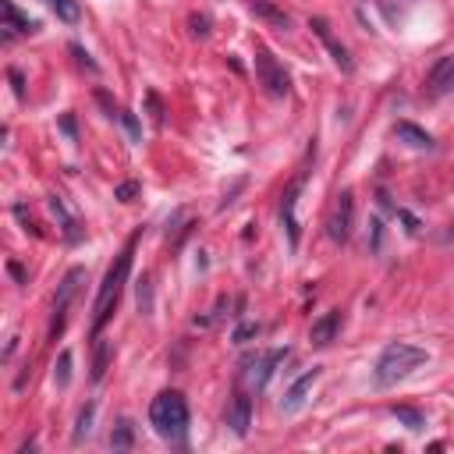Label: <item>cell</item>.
Wrapping results in <instances>:
<instances>
[{
    "mask_svg": "<svg viewBox=\"0 0 454 454\" xmlns=\"http://www.w3.org/2000/svg\"><path fill=\"white\" fill-rule=\"evenodd\" d=\"M422 362H429L426 348L419 345H408V340H394V345H387L376 359V369H373V380L376 387H394L401 383L405 376H412Z\"/></svg>",
    "mask_w": 454,
    "mask_h": 454,
    "instance_id": "1",
    "label": "cell"
},
{
    "mask_svg": "<svg viewBox=\"0 0 454 454\" xmlns=\"http://www.w3.org/2000/svg\"><path fill=\"white\" fill-rule=\"evenodd\" d=\"M149 422L163 440H181L188 429V405L178 390H163L149 405Z\"/></svg>",
    "mask_w": 454,
    "mask_h": 454,
    "instance_id": "2",
    "label": "cell"
},
{
    "mask_svg": "<svg viewBox=\"0 0 454 454\" xmlns=\"http://www.w3.org/2000/svg\"><path fill=\"white\" fill-rule=\"evenodd\" d=\"M128 270H132V245L118 256V263H114L99 284V295H96V316H92V333H99L106 326V319L114 316V309H118V298L125 291V280H128Z\"/></svg>",
    "mask_w": 454,
    "mask_h": 454,
    "instance_id": "3",
    "label": "cell"
},
{
    "mask_svg": "<svg viewBox=\"0 0 454 454\" xmlns=\"http://www.w3.org/2000/svg\"><path fill=\"white\" fill-rule=\"evenodd\" d=\"M256 78H259L263 92H266V96H273V99L288 96V89H291L288 71H284V68L277 64V57H273L266 46H259V50H256Z\"/></svg>",
    "mask_w": 454,
    "mask_h": 454,
    "instance_id": "4",
    "label": "cell"
},
{
    "mask_svg": "<svg viewBox=\"0 0 454 454\" xmlns=\"http://www.w3.org/2000/svg\"><path fill=\"white\" fill-rule=\"evenodd\" d=\"M302 185H305V170L302 174L284 188V195H280V227H284V235H288V245L291 249H298V242H302V223H298V195H302Z\"/></svg>",
    "mask_w": 454,
    "mask_h": 454,
    "instance_id": "5",
    "label": "cell"
},
{
    "mask_svg": "<svg viewBox=\"0 0 454 454\" xmlns=\"http://www.w3.org/2000/svg\"><path fill=\"white\" fill-rule=\"evenodd\" d=\"M82 280H85V270H82V266H71V270L64 273L61 288H57V298H53V326H50V337H57V333L64 330V316H68V305H71V298L78 295Z\"/></svg>",
    "mask_w": 454,
    "mask_h": 454,
    "instance_id": "6",
    "label": "cell"
},
{
    "mask_svg": "<svg viewBox=\"0 0 454 454\" xmlns=\"http://www.w3.org/2000/svg\"><path fill=\"white\" fill-rule=\"evenodd\" d=\"M352 220H355V195H352V188H345V192L337 195V202H333V209H330V220H326L330 242L345 245L348 235H352Z\"/></svg>",
    "mask_w": 454,
    "mask_h": 454,
    "instance_id": "7",
    "label": "cell"
},
{
    "mask_svg": "<svg viewBox=\"0 0 454 454\" xmlns=\"http://www.w3.org/2000/svg\"><path fill=\"white\" fill-rule=\"evenodd\" d=\"M309 29L323 39V46L330 50V57H333V64L340 68V71H345V75H352L355 71V61H352V53L345 50V46H340L333 36H330V25H326V18H309Z\"/></svg>",
    "mask_w": 454,
    "mask_h": 454,
    "instance_id": "8",
    "label": "cell"
},
{
    "mask_svg": "<svg viewBox=\"0 0 454 454\" xmlns=\"http://www.w3.org/2000/svg\"><path fill=\"white\" fill-rule=\"evenodd\" d=\"M319 366H312L309 373H302L291 387H288V394H284V401H280V412H288V415H295L302 405H305V397H309V390H312V383L319 380Z\"/></svg>",
    "mask_w": 454,
    "mask_h": 454,
    "instance_id": "9",
    "label": "cell"
},
{
    "mask_svg": "<svg viewBox=\"0 0 454 454\" xmlns=\"http://www.w3.org/2000/svg\"><path fill=\"white\" fill-rule=\"evenodd\" d=\"M426 92H429V99H440V96L454 92V57H440L433 64V71L426 78Z\"/></svg>",
    "mask_w": 454,
    "mask_h": 454,
    "instance_id": "10",
    "label": "cell"
},
{
    "mask_svg": "<svg viewBox=\"0 0 454 454\" xmlns=\"http://www.w3.org/2000/svg\"><path fill=\"white\" fill-rule=\"evenodd\" d=\"M0 11H4V39H15L18 32L29 36V32L39 29L36 18H29V15H22V11L15 8V0H0Z\"/></svg>",
    "mask_w": 454,
    "mask_h": 454,
    "instance_id": "11",
    "label": "cell"
},
{
    "mask_svg": "<svg viewBox=\"0 0 454 454\" xmlns=\"http://www.w3.org/2000/svg\"><path fill=\"white\" fill-rule=\"evenodd\" d=\"M227 426H231V433L242 440L249 436V426H252V397L245 394H235L231 397V408H227Z\"/></svg>",
    "mask_w": 454,
    "mask_h": 454,
    "instance_id": "12",
    "label": "cell"
},
{
    "mask_svg": "<svg viewBox=\"0 0 454 454\" xmlns=\"http://www.w3.org/2000/svg\"><path fill=\"white\" fill-rule=\"evenodd\" d=\"M340 323H345V316H340V309H330V312H323V316H319V319L312 323V330H309V340H312V348H326L330 340L337 337Z\"/></svg>",
    "mask_w": 454,
    "mask_h": 454,
    "instance_id": "13",
    "label": "cell"
},
{
    "mask_svg": "<svg viewBox=\"0 0 454 454\" xmlns=\"http://www.w3.org/2000/svg\"><path fill=\"white\" fill-rule=\"evenodd\" d=\"M288 359V348H270L259 362H256V369L249 373V380H252V387L256 390H266V383H270V376L277 373V366Z\"/></svg>",
    "mask_w": 454,
    "mask_h": 454,
    "instance_id": "14",
    "label": "cell"
},
{
    "mask_svg": "<svg viewBox=\"0 0 454 454\" xmlns=\"http://www.w3.org/2000/svg\"><path fill=\"white\" fill-rule=\"evenodd\" d=\"M249 11L256 15V18H263L266 25H273V29H291V15L288 11H284V8H277L273 4V0H252V4H249Z\"/></svg>",
    "mask_w": 454,
    "mask_h": 454,
    "instance_id": "15",
    "label": "cell"
},
{
    "mask_svg": "<svg viewBox=\"0 0 454 454\" xmlns=\"http://www.w3.org/2000/svg\"><path fill=\"white\" fill-rule=\"evenodd\" d=\"M394 135L401 139V142H408L412 149H433V146H436L433 135H429L426 128L412 125V121H397V125H394Z\"/></svg>",
    "mask_w": 454,
    "mask_h": 454,
    "instance_id": "16",
    "label": "cell"
},
{
    "mask_svg": "<svg viewBox=\"0 0 454 454\" xmlns=\"http://www.w3.org/2000/svg\"><path fill=\"white\" fill-rule=\"evenodd\" d=\"M46 206H50V213H53L57 227H61V231H64V238H68V242H78V238H82V231H78V223H75V216H71V213L64 209V202H61V199L53 195V199H50Z\"/></svg>",
    "mask_w": 454,
    "mask_h": 454,
    "instance_id": "17",
    "label": "cell"
},
{
    "mask_svg": "<svg viewBox=\"0 0 454 454\" xmlns=\"http://www.w3.org/2000/svg\"><path fill=\"white\" fill-rule=\"evenodd\" d=\"M110 359H114V340L99 337V340H96V355H92V380H103Z\"/></svg>",
    "mask_w": 454,
    "mask_h": 454,
    "instance_id": "18",
    "label": "cell"
},
{
    "mask_svg": "<svg viewBox=\"0 0 454 454\" xmlns=\"http://www.w3.org/2000/svg\"><path fill=\"white\" fill-rule=\"evenodd\" d=\"M132 443H135L132 419H118V426H114V436H110V447H114V450H128Z\"/></svg>",
    "mask_w": 454,
    "mask_h": 454,
    "instance_id": "19",
    "label": "cell"
},
{
    "mask_svg": "<svg viewBox=\"0 0 454 454\" xmlns=\"http://www.w3.org/2000/svg\"><path fill=\"white\" fill-rule=\"evenodd\" d=\"M135 305H139L142 316L153 312V284H149V273H142L139 284H135Z\"/></svg>",
    "mask_w": 454,
    "mask_h": 454,
    "instance_id": "20",
    "label": "cell"
},
{
    "mask_svg": "<svg viewBox=\"0 0 454 454\" xmlns=\"http://www.w3.org/2000/svg\"><path fill=\"white\" fill-rule=\"evenodd\" d=\"M92 429H96V405L89 401V405L78 412V422H75V443L85 440V436H92Z\"/></svg>",
    "mask_w": 454,
    "mask_h": 454,
    "instance_id": "21",
    "label": "cell"
},
{
    "mask_svg": "<svg viewBox=\"0 0 454 454\" xmlns=\"http://www.w3.org/2000/svg\"><path fill=\"white\" fill-rule=\"evenodd\" d=\"M394 419L405 422L408 429H422V426H426V415H422L419 408H412V405H394Z\"/></svg>",
    "mask_w": 454,
    "mask_h": 454,
    "instance_id": "22",
    "label": "cell"
},
{
    "mask_svg": "<svg viewBox=\"0 0 454 454\" xmlns=\"http://www.w3.org/2000/svg\"><path fill=\"white\" fill-rule=\"evenodd\" d=\"M53 383L61 387V390H68V383H71V352L64 348L61 355H57V366H53Z\"/></svg>",
    "mask_w": 454,
    "mask_h": 454,
    "instance_id": "23",
    "label": "cell"
},
{
    "mask_svg": "<svg viewBox=\"0 0 454 454\" xmlns=\"http://www.w3.org/2000/svg\"><path fill=\"white\" fill-rule=\"evenodd\" d=\"M53 11H57V18H61V22H78V0H53V4H50Z\"/></svg>",
    "mask_w": 454,
    "mask_h": 454,
    "instance_id": "24",
    "label": "cell"
},
{
    "mask_svg": "<svg viewBox=\"0 0 454 454\" xmlns=\"http://www.w3.org/2000/svg\"><path fill=\"white\" fill-rule=\"evenodd\" d=\"M118 118H121V125H125L128 139H132V142H142V125H139V118H135V114H132V110H121Z\"/></svg>",
    "mask_w": 454,
    "mask_h": 454,
    "instance_id": "25",
    "label": "cell"
},
{
    "mask_svg": "<svg viewBox=\"0 0 454 454\" xmlns=\"http://www.w3.org/2000/svg\"><path fill=\"white\" fill-rule=\"evenodd\" d=\"M252 337H259V323H238V326H235V333H231L235 345H249Z\"/></svg>",
    "mask_w": 454,
    "mask_h": 454,
    "instance_id": "26",
    "label": "cell"
},
{
    "mask_svg": "<svg viewBox=\"0 0 454 454\" xmlns=\"http://www.w3.org/2000/svg\"><path fill=\"white\" fill-rule=\"evenodd\" d=\"M139 192H142V185H139V181H121L118 188H114V199H118V202H132Z\"/></svg>",
    "mask_w": 454,
    "mask_h": 454,
    "instance_id": "27",
    "label": "cell"
},
{
    "mask_svg": "<svg viewBox=\"0 0 454 454\" xmlns=\"http://www.w3.org/2000/svg\"><path fill=\"white\" fill-rule=\"evenodd\" d=\"M188 25H192V32H195V36H206V32H209V18H206V15H192V18H188Z\"/></svg>",
    "mask_w": 454,
    "mask_h": 454,
    "instance_id": "28",
    "label": "cell"
},
{
    "mask_svg": "<svg viewBox=\"0 0 454 454\" xmlns=\"http://www.w3.org/2000/svg\"><path fill=\"white\" fill-rule=\"evenodd\" d=\"M8 78H11V85H15V96H18V99H25V78H22V71H18V68H11V71H8Z\"/></svg>",
    "mask_w": 454,
    "mask_h": 454,
    "instance_id": "29",
    "label": "cell"
},
{
    "mask_svg": "<svg viewBox=\"0 0 454 454\" xmlns=\"http://www.w3.org/2000/svg\"><path fill=\"white\" fill-rule=\"evenodd\" d=\"M68 50H71V53H75V61H78V64H82V68H89V71H96V64H92V61H89V53H85V50H82V46H78V43H71V46H68Z\"/></svg>",
    "mask_w": 454,
    "mask_h": 454,
    "instance_id": "30",
    "label": "cell"
},
{
    "mask_svg": "<svg viewBox=\"0 0 454 454\" xmlns=\"http://www.w3.org/2000/svg\"><path fill=\"white\" fill-rule=\"evenodd\" d=\"M369 227H373V231H369V245H373V252H376L380 242H383V227H380V220H369Z\"/></svg>",
    "mask_w": 454,
    "mask_h": 454,
    "instance_id": "31",
    "label": "cell"
},
{
    "mask_svg": "<svg viewBox=\"0 0 454 454\" xmlns=\"http://www.w3.org/2000/svg\"><path fill=\"white\" fill-rule=\"evenodd\" d=\"M61 132H64L71 142L78 139V128H75V118H71V114H64V118H61Z\"/></svg>",
    "mask_w": 454,
    "mask_h": 454,
    "instance_id": "32",
    "label": "cell"
},
{
    "mask_svg": "<svg viewBox=\"0 0 454 454\" xmlns=\"http://www.w3.org/2000/svg\"><path fill=\"white\" fill-rule=\"evenodd\" d=\"M242 188H245V181H235V188H231V192H223V199H220V209H227V206H231V202H235V195H238Z\"/></svg>",
    "mask_w": 454,
    "mask_h": 454,
    "instance_id": "33",
    "label": "cell"
},
{
    "mask_svg": "<svg viewBox=\"0 0 454 454\" xmlns=\"http://www.w3.org/2000/svg\"><path fill=\"white\" fill-rule=\"evenodd\" d=\"M397 216L405 220V227H408V235H415V231H419V220H415V216H412L408 209H397Z\"/></svg>",
    "mask_w": 454,
    "mask_h": 454,
    "instance_id": "34",
    "label": "cell"
},
{
    "mask_svg": "<svg viewBox=\"0 0 454 454\" xmlns=\"http://www.w3.org/2000/svg\"><path fill=\"white\" fill-rule=\"evenodd\" d=\"M146 99H149V110H153V121H156V125H160V121H163V106H160V99H156V96H153V92H149V96H146Z\"/></svg>",
    "mask_w": 454,
    "mask_h": 454,
    "instance_id": "35",
    "label": "cell"
},
{
    "mask_svg": "<svg viewBox=\"0 0 454 454\" xmlns=\"http://www.w3.org/2000/svg\"><path fill=\"white\" fill-rule=\"evenodd\" d=\"M96 99H99V103L106 106V114H110V118H114V110H118V106H114V99H110L106 92H96Z\"/></svg>",
    "mask_w": 454,
    "mask_h": 454,
    "instance_id": "36",
    "label": "cell"
},
{
    "mask_svg": "<svg viewBox=\"0 0 454 454\" xmlns=\"http://www.w3.org/2000/svg\"><path fill=\"white\" fill-rule=\"evenodd\" d=\"M8 270H11V277H15V280H18V284H25V270H22V266H18V263H11V266H8Z\"/></svg>",
    "mask_w": 454,
    "mask_h": 454,
    "instance_id": "37",
    "label": "cell"
},
{
    "mask_svg": "<svg viewBox=\"0 0 454 454\" xmlns=\"http://www.w3.org/2000/svg\"><path fill=\"white\" fill-rule=\"evenodd\" d=\"M46 4H53V0H46Z\"/></svg>",
    "mask_w": 454,
    "mask_h": 454,
    "instance_id": "38",
    "label": "cell"
}]
</instances>
